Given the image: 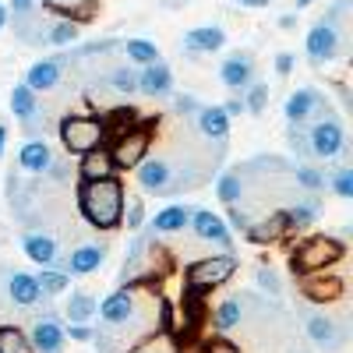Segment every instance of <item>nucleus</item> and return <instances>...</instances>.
Wrapping results in <instances>:
<instances>
[{"mask_svg":"<svg viewBox=\"0 0 353 353\" xmlns=\"http://www.w3.org/2000/svg\"><path fill=\"white\" fill-rule=\"evenodd\" d=\"M78 212L85 223L96 230H117L124 223V184L121 176H99V181H85L78 191Z\"/></svg>","mask_w":353,"mask_h":353,"instance_id":"f257e3e1","label":"nucleus"},{"mask_svg":"<svg viewBox=\"0 0 353 353\" xmlns=\"http://www.w3.org/2000/svg\"><path fill=\"white\" fill-rule=\"evenodd\" d=\"M346 254V244L336 241V237H307L297 244V251H293V272H325L332 269V265Z\"/></svg>","mask_w":353,"mask_h":353,"instance_id":"f03ea898","label":"nucleus"},{"mask_svg":"<svg viewBox=\"0 0 353 353\" xmlns=\"http://www.w3.org/2000/svg\"><path fill=\"white\" fill-rule=\"evenodd\" d=\"M61 141L74 156H81L88 149H99V145H106L103 117H64L61 121Z\"/></svg>","mask_w":353,"mask_h":353,"instance_id":"7ed1b4c3","label":"nucleus"},{"mask_svg":"<svg viewBox=\"0 0 353 353\" xmlns=\"http://www.w3.org/2000/svg\"><path fill=\"white\" fill-rule=\"evenodd\" d=\"M149 145H152V124H134L131 131L117 134L106 149H110L117 170H134L145 156H149Z\"/></svg>","mask_w":353,"mask_h":353,"instance_id":"20e7f679","label":"nucleus"},{"mask_svg":"<svg viewBox=\"0 0 353 353\" xmlns=\"http://www.w3.org/2000/svg\"><path fill=\"white\" fill-rule=\"evenodd\" d=\"M233 272H237V261H233L230 254H219V258H205V261H194L188 269V286L194 290H212V286H223L226 279H233Z\"/></svg>","mask_w":353,"mask_h":353,"instance_id":"39448f33","label":"nucleus"},{"mask_svg":"<svg viewBox=\"0 0 353 353\" xmlns=\"http://www.w3.org/2000/svg\"><path fill=\"white\" fill-rule=\"evenodd\" d=\"M304 50H307L311 64L332 61V57L339 53V28H336V21H318L307 32V39H304Z\"/></svg>","mask_w":353,"mask_h":353,"instance_id":"423d86ee","label":"nucleus"},{"mask_svg":"<svg viewBox=\"0 0 353 353\" xmlns=\"http://www.w3.org/2000/svg\"><path fill=\"white\" fill-rule=\"evenodd\" d=\"M307 149H311V156H318V159L339 156V149H343V128H339L336 121H318V124L311 128Z\"/></svg>","mask_w":353,"mask_h":353,"instance_id":"0eeeda50","label":"nucleus"},{"mask_svg":"<svg viewBox=\"0 0 353 353\" xmlns=\"http://www.w3.org/2000/svg\"><path fill=\"white\" fill-rule=\"evenodd\" d=\"M290 233H293V226H290L286 212H269V219L248 226V241L251 244H276V241L290 237Z\"/></svg>","mask_w":353,"mask_h":353,"instance_id":"6e6552de","label":"nucleus"},{"mask_svg":"<svg viewBox=\"0 0 353 353\" xmlns=\"http://www.w3.org/2000/svg\"><path fill=\"white\" fill-rule=\"evenodd\" d=\"M301 290H304V297H307V301L325 304V301L343 297V279L325 276V272H307V276H304V283H301Z\"/></svg>","mask_w":353,"mask_h":353,"instance_id":"1a4fd4ad","label":"nucleus"},{"mask_svg":"<svg viewBox=\"0 0 353 353\" xmlns=\"http://www.w3.org/2000/svg\"><path fill=\"white\" fill-rule=\"evenodd\" d=\"M223 46H226V32L219 25H201V28L184 32V50L188 53H216Z\"/></svg>","mask_w":353,"mask_h":353,"instance_id":"9d476101","label":"nucleus"},{"mask_svg":"<svg viewBox=\"0 0 353 353\" xmlns=\"http://www.w3.org/2000/svg\"><path fill=\"white\" fill-rule=\"evenodd\" d=\"M113 173H117V166H113V156H110L106 145L81 152V166H78L81 181H99V176H113Z\"/></svg>","mask_w":353,"mask_h":353,"instance_id":"9b49d317","label":"nucleus"},{"mask_svg":"<svg viewBox=\"0 0 353 353\" xmlns=\"http://www.w3.org/2000/svg\"><path fill=\"white\" fill-rule=\"evenodd\" d=\"M170 85H173V78H170V68H166L163 61L145 64V71L138 74V92H141V96H149V99L166 96V92H170Z\"/></svg>","mask_w":353,"mask_h":353,"instance_id":"f8f14e48","label":"nucleus"},{"mask_svg":"<svg viewBox=\"0 0 353 353\" xmlns=\"http://www.w3.org/2000/svg\"><path fill=\"white\" fill-rule=\"evenodd\" d=\"M99 314H103L106 325H124V321L134 314V297H131V290L110 293V297L103 301V307H99Z\"/></svg>","mask_w":353,"mask_h":353,"instance_id":"ddd939ff","label":"nucleus"},{"mask_svg":"<svg viewBox=\"0 0 353 353\" xmlns=\"http://www.w3.org/2000/svg\"><path fill=\"white\" fill-rule=\"evenodd\" d=\"M32 350L36 353H61V346H64V332H61V325H57L53 318H39L36 321V329H32Z\"/></svg>","mask_w":353,"mask_h":353,"instance_id":"4468645a","label":"nucleus"},{"mask_svg":"<svg viewBox=\"0 0 353 353\" xmlns=\"http://www.w3.org/2000/svg\"><path fill=\"white\" fill-rule=\"evenodd\" d=\"M134 170H138V184H141L145 191H156V194L166 191V184H170V166H166L163 159H141Z\"/></svg>","mask_w":353,"mask_h":353,"instance_id":"2eb2a0df","label":"nucleus"},{"mask_svg":"<svg viewBox=\"0 0 353 353\" xmlns=\"http://www.w3.org/2000/svg\"><path fill=\"white\" fill-rule=\"evenodd\" d=\"M61 68H64V61H39V64L28 68L25 85L32 88V92H46V88H53L61 81Z\"/></svg>","mask_w":353,"mask_h":353,"instance_id":"dca6fc26","label":"nucleus"},{"mask_svg":"<svg viewBox=\"0 0 353 353\" xmlns=\"http://www.w3.org/2000/svg\"><path fill=\"white\" fill-rule=\"evenodd\" d=\"M191 216H194V233H198V237L201 241H216V244H233L230 241V230L212 216V212H205V209H191Z\"/></svg>","mask_w":353,"mask_h":353,"instance_id":"f3484780","label":"nucleus"},{"mask_svg":"<svg viewBox=\"0 0 353 353\" xmlns=\"http://www.w3.org/2000/svg\"><path fill=\"white\" fill-rule=\"evenodd\" d=\"M251 57L248 53H233L230 61H223V68H219V78H223V85H230V88H241V85H248L251 81Z\"/></svg>","mask_w":353,"mask_h":353,"instance_id":"a211bd4d","label":"nucleus"},{"mask_svg":"<svg viewBox=\"0 0 353 353\" xmlns=\"http://www.w3.org/2000/svg\"><path fill=\"white\" fill-rule=\"evenodd\" d=\"M321 103V96L314 92V88H297L290 99H286V117H290V124H301L307 121V113Z\"/></svg>","mask_w":353,"mask_h":353,"instance_id":"6ab92c4d","label":"nucleus"},{"mask_svg":"<svg viewBox=\"0 0 353 353\" xmlns=\"http://www.w3.org/2000/svg\"><path fill=\"white\" fill-rule=\"evenodd\" d=\"M198 128H201V134L223 141L226 128H230V117L223 113V106H205V110H198Z\"/></svg>","mask_w":353,"mask_h":353,"instance_id":"aec40b11","label":"nucleus"},{"mask_svg":"<svg viewBox=\"0 0 353 353\" xmlns=\"http://www.w3.org/2000/svg\"><path fill=\"white\" fill-rule=\"evenodd\" d=\"M307 332H311V339H314L318 346H325V350H336V346L343 343V332L336 329V321H329L325 314H314V318L307 321Z\"/></svg>","mask_w":353,"mask_h":353,"instance_id":"412c9836","label":"nucleus"},{"mask_svg":"<svg viewBox=\"0 0 353 353\" xmlns=\"http://www.w3.org/2000/svg\"><path fill=\"white\" fill-rule=\"evenodd\" d=\"M191 219V209L188 205H170V209H163L156 219H152V233H176L184 230Z\"/></svg>","mask_w":353,"mask_h":353,"instance_id":"4be33fe9","label":"nucleus"},{"mask_svg":"<svg viewBox=\"0 0 353 353\" xmlns=\"http://www.w3.org/2000/svg\"><path fill=\"white\" fill-rule=\"evenodd\" d=\"M134 124H138V113H134L131 106H117V110L103 113V128H106V141H110V138H117V134H124V131H131Z\"/></svg>","mask_w":353,"mask_h":353,"instance_id":"5701e85b","label":"nucleus"},{"mask_svg":"<svg viewBox=\"0 0 353 353\" xmlns=\"http://www.w3.org/2000/svg\"><path fill=\"white\" fill-rule=\"evenodd\" d=\"M18 163L28 173H46L50 170V149H46V141H28L25 149H21V156H18Z\"/></svg>","mask_w":353,"mask_h":353,"instance_id":"b1692460","label":"nucleus"},{"mask_svg":"<svg viewBox=\"0 0 353 353\" xmlns=\"http://www.w3.org/2000/svg\"><path fill=\"white\" fill-rule=\"evenodd\" d=\"M8 290H11V297L18 301V304H36L43 293H39V286H36V276H25V272H14L11 276V283H8Z\"/></svg>","mask_w":353,"mask_h":353,"instance_id":"393cba45","label":"nucleus"},{"mask_svg":"<svg viewBox=\"0 0 353 353\" xmlns=\"http://www.w3.org/2000/svg\"><path fill=\"white\" fill-rule=\"evenodd\" d=\"M25 254L32 258L36 265H50L57 258V244L46 237V233H28L25 237Z\"/></svg>","mask_w":353,"mask_h":353,"instance_id":"a878e982","label":"nucleus"},{"mask_svg":"<svg viewBox=\"0 0 353 353\" xmlns=\"http://www.w3.org/2000/svg\"><path fill=\"white\" fill-rule=\"evenodd\" d=\"M43 39L50 43V46H68V43H78V21L74 18H57L46 32H43Z\"/></svg>","mask_w":353,"mask_h":353,"instance_id":"bb28decb","label":"nucleus"},{"mask_svg":"<svg viewBox=\"0 0 353 353\" xmlns=\"http://www.w3.org/2000/svg\"><path fill=\"white\" fill-rule=\"evenodd\" d=\"M99 265H103V248H78L68 261V269L74 276H88V272H96Z\"/></svg>","mask_w":353,"mask_h":353,"instance_id":"cd10ccee","label":"nucleus"},{"mask_svg":"<svg viewBox=\"0 0 353 353\" xmlns=\"http://www.w3.org/2000/svg\"><path fill=\"white\" fill-rule=\"evenodd\" d=\"M36 92L28 88L25 81L21 85H14V92H11V110H14V117H21V121H32L36 117Z\"/></svg>","mask_w":353,"mask_h":353,"instance_id":"c85d7f7f","label":"nucleus"},{"mask_svg":"<svg viewBox=\"0 0 353 353\" xmlns=\"http://www.w3.org/2000/svg\"><path fill=\"white\" fill-rule=\"evenodd\" d=\"M0 353H36L28 336L14 325H0Z\"/></svg>","mask_w":353,"mask_h":353,"instance_id":"c756f323","label":"nucleus"},{"mask_svg":"<svg viewBox=\"0 0 353 353\" xmlns=\"http://www.w3.org/2000/svg\"><path fill=\"white\" fill-rule=\"evenodd\" d=\"M124 50H128V57H131L134 64H156V61H159V50H156V43H149V39H128Z\"/></svg>","mask_w":353,"mask_h":353,"instance_id":"7c9ffc66","label":"nucleus"},{"mask_svg":"<svg viewBox=\"0 0 353 353\" xmlns=\"http://www.w3.org/2000/svg\"><path fill=\"white\" fill-rule=\"evenodd\" d=\"M68 283H71L68 272H50V269H43V276H36V286H39L43 297H57V293H64Z\"/></svg>","mask_w":353,"mask_h":353,"instance_id":"2f4dec72","label":"nucleus"},{"mask_svg":"<svg viewBox=\"0 0 353 353\" xmlns=\"http://www.w3.org/2000/svg\"><path fill=\"white\" fill-rule=\"evenodd\" d=\"M92 314H96V301L88 297V293H74L71 304H68V318L71 321H88Z\"/></svg>","mask_w":353,"mask_h":353,"instance_id":"473e14b6","label":"nucleus"},{"mask_svg":"<svg viewBox=\"0 0 353 353\" xmlns=\"http://www.w3.org/2000/svg\"><path fill=\"white\" fill-rule=\"evenodd\" d=\"M219 201H226V205H233L241 198V191H244V184H241V173H226L223 181H219Z\"/></svg>","mask_w":353,"mask_h":353,"instance_id":"72a5a7b5","label":"nucleus"},{"mask_svg":"<svg viewBox=\"0 0 353 353\" xmlns=\"http://www.w3.org/2000/svg\"><path fill=\"white\" fill-rule=\"evenodd\" d=\"M110 85L117 88V92L131 96L134 88H138V74H134V71H128V68H113V71H110Z\"/></svg>","mask_w":353,"mask_h":353,"instance_id":"f704fd0d","label":"nucleus"},{"mask_svg":"<svg viewBox=\"0 0 353 353\" xmlns=\"http://www.w3.org/2000/svg\"><path fill=\"white\" fill-rule=\"evenodd\" d=\"M237 321H241V304H237V301L219 304V311H216V325H219V329H233Z\"/></svg>","mask_w":353,"mask_h":353,"instance_id":"c9c22d12","label":"nucleus"},{"mask_svg":"<svg viewBox=\"0 0 353 353\" xmlns=\"http://www.w3.org/2000/svg\"><path fill=\"white\" fill-rule=\"evenodd\" d=\"M286 219H290V226H293V230L307 226V223L314 219V205H297V209H290V212H286Z\"/></svg>","mask_w":353,"mask_h":353,"instance_id":"e433bc0d","label":"nucleus"},{"mask_svg":"<svg viewBox=\"0 0 353 353\" xmlns=\"http://www.w3.org/2000/svg\"><path fill=\"white\" fill-rule=\"evenodd\" d=\"M265 103H269V88H265V85H254L251 92H248V99H244V106H248L251 113H261Z\"/></svg>","mask_w":353,"mask_h":353,"instance_id":"4c0bfd02","label":"nucleus"},{"mask_svg":"<svg viewBox=\"0 0 353 353\" xmlns=\"http://www.w3.org/2000/svg\"><path fill=\"white\" fill-rule=\"evenodd\" d=\"M205 353H241V346L230 343L226 336H212L209 343H205Z\"/></svg>","mask_w":353,"mask_h":353,"instance_id":"58836bf2","label":"nucleus"},{"mask_svg":"<svg viewBox=\"0 0 353 353\" xmlns=\"http://www.w3.org/2000/svg\"><path fill=\"white\" fill-rule=\"evenodd\" d=\"M332 188H336V194L353 198V170H339V173H336V181H332Z\"/></svg>","mask_w":353,"mask_h":353,"instance_id":"ea45409f","label":"nucleus"},{"mask_svg":"<svg viewBox=\"0 0 353 353\" xmlns=\"http://www.w3.org/2000/svg\"><path fill=\"white\" fill-rule=\"evenodd\" d=\"M297 181H301L304 188H321V173L311 170V166H297Z\"/></svg>","mask_w":353,"mask_h":353,"instance_id":"a19ab883","label":"nucleus"},{"mask_svg":"<svg viewBox=\"0 0 353 353\" xmlns=\"http://www.w3.org/2000/svg\"><path fill=\"white\" fill-rule=\"evenodd\" d=\"M124 216H128V226H131V230L141 223V201H138V198L124 201Z\"/></svg>","mask_w":353,"mask_h":353,"instance_id":"79ce46f5","label":"nucleus"},{"mask_svg":"<svg viewBox=\"0 0 353 353\" xmlns=\"http://www.w3.org/2000/svg\"><path fill=\"white\" fill-rule=\"evenodd\" d=\"M258 283H261L265 290L279 293V279H276V272H272V269H258Z\"/></svg>","mask_w":353,"mask_h":353,"instance_id":"37998d69","label":"nucleus"},{"mask_svg":"<svg viewBox=\"0 0 353 353\" xmlns=\"http://www.w3.org/2000/svg\"><path fill=\"white\" fill-rule=\"evenodd\" d=\"M32 8H36V0H11L8 11H11L14 18H21V14H32Z\"/></svg>","mask_w":353,"mask_h":353,"instance_id":"c03bdc74","label":"nucleus"},{"mask_svg":"<svg viewBox=\"0 0 353 353\" xmlns=\"http://www.w3.org/2000/svg\"><path fill=\"white\" fill-rule=\"evenodd\" d=\"M276 71H279V74H290V71H293V53H279V57H276Z\"/></svg>","mask_w":353,"mask_h":353,"instance_id":"a18cd8bd","label":"nucleus"},{"mask_svg":"<svg viewBox=\"0 0 353 353\" xmlns=\"http://www.w3.org/2000/svg\"><path fill=\"white\" fill-rule=\"evenodd\" d=\"M230 226H237V230H248L251 223H248V216H244L241 209H230Z\"/></svg>","mask_w":353,"mask_h":353,"instance_id":"49530a36","label":"nucleus"},{"mask_svg":"<svg viewBox=\"0 0 353 353\" xmlns=\"http://www.w3.org/2000/svg\"><path fill=\"white\" fill-rule=\"evenodd\" d=\"M244 110H248V106H244V99H230V103L223 106V113H226V117H237V113H244Z\"/></svg>","mask_w":353,"mask_h":353,"instance_id":"de8ad7c7","label":"nucleus"},{"mask_svg":"<svg viewBox=\"0 0 353 353\" xmlns=\"http://www.w3.org/2000/svg\"><path fill=\"white\" fill-rule=\"evenodd\" d=\"M71 339H92V329H85L81 321H74V325H71Z\"/></svg>","mask_w":353,"mask_h":353,"instance_id":"09e8293b","label":"nucleus"},{"mask_svg":"<svg viewBox=\"0 0 353 353\" xmlns=\"http://www.w3.org/2000/svg\"><path fill=\"white\" fill-rule=\"evenodd\" d=\"M176 110H181V113H194L198 106H194V99H191V96H181V99H176Z\"/></svg>","mask_w":353,"mask_h":353,"instance_id":"8fccbe9b","label":"nucleus"},{"mask_svg":"<svg viewBox=\"0 0 353 353\" xmlns=\"http://www.w3.org/2000/svg\"><path fill=\"white\" fill-rule=\"evenodd\" d=\"M237 4H244V8H269V0H237Z\"/></svg>","mask_w":353,"mask_h":353,"instance_id":"3c124183","label":"nucleus"},{"mask_svg":"<svg viewBox=\"0 0 353 353\" xmlns=\"http://www.w3.org/2000/svg\"><path fill=\"white\" fill-rule=\"evenodd\" d=\"M8 18H11V11H8V4H0V28L8 25Z\"/></svg>","mask_w":353,"mask_h":353,"instance_id":"603ef678","label":"nucleus"},{"mask_svg":"<svg viewBox=\"0 0 353 353\" xmlns=\"http://www.w3.org/2000/svg\"><path fill=\"white\" fill-rule=\"evenodd\" d=\"M279 25H283V28H293V25H297V18H293V14H286V18H279Z\"/></svg>","mask_w":353,"mask_h":353,"instance_id":"864d4df0","label":"nucleus"},{"mask_svg":"<svg viewBox=\"0 0 353 353\" xmlns=\"http://www.w3.org/2000/svg\"><path fill=\"white\" fill-rule=\"evenodd\" d=\"M4 141H8V128L0 124V156H4Z\"/></svg>","mask_w":353,"mask_h":353,"instance_id":"5fc2aeb1","label":"nucleus"},{"mask_svg":"<svg viewBox=\"0 0 353 353\" xmlns=\"http://www.w3.org/2000/svg\"><path fill=\"white\" fill-rule=\"evenodd\" d=\"M307 4H314V0H297V8H307Z\"/></svg>","mask_w":353,"mask_h":353,"instance_id":"6e6d98bb","label":"nucleus"}]
</instances>
